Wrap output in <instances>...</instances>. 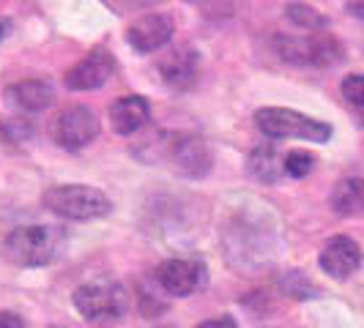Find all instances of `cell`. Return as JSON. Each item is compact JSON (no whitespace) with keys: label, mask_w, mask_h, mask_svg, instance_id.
<instances>
[{"label":"cell","mask_w":364,"mask_h":328,"mask_svg":"<svg viewBox=\"0 0 364 328\" xmlns=\"http://www.w3.org/2000/svg\"><path fill=\"white\" fill-rule=\"evenodd\" d=\"M66 244L63 230L50 227V224H28L11 230L3 241V257L19 268H36L47 266L60 255Z\"/></svg>","instance_id":"cell-1"},{"label":"cell","mask_w":364,"mask_h":328,"mask_svg":"<svg viewBox=\"0 0 364 328\" xmlns=\"http://www.w3.org/2000/svg\"><path fill=\"white\" fill-rule=\"evenodd\" d=\"M255 126L272 140H304V143H328L331 140V126L326 121L310 118L291 107L257 109Z\"/></svg>","instance_id":"cell-2"},{"label":"cell","mask_w":364,"mask_h":328,"mask_svg":"<svg viewBox=\"0 0 364 328\" xmlns=\"http://www.w3.org/2000/svg\"><path fill=\"white\" fill-rule=\"evenodd\" d=\"M44 208H50L53 214L72 222H88V219H99L109 214V197L105 192L85 186V183H63V186H53L41 195Z\"/></svg>","instance_id":"cell-3"},{"label":"cell","mask_w":364,"mask_h":328,"mask_svg":"<svg viewBox=\"0 0 364 328\" xmlns=\"http://www.w3.org/2000/svg\"><path fill=\"white\" fill-rule=\"evenodd\" d=\"M277 55L293 66H315V69H331L343 63L346 50L343 44L328 33H307V36H277L274 41Z\"/></svg>","instance_id":"cell-4"},{"label":"cell","mask_w":364,"mask_h":328,"mask_svg":"<svg viewBox=\"0 0 364 328\" xmlns=\"http://www.w3.org/2000/svg\"><path fill=\"white\" fill-rule=\"evenodd\" d=\"M74 307L88 320H112L129 310V295L115 282H88L74 290Z\"/></svg>","instance_id":"cell-5"},{"label":"cell","mask_w":364,"mask_h":328,"mask_svg":"<svg viewBox=\"0 0 364 328\" xmlns=\"http://www.w3.org/2000/svg\"><path fill=\"white\" fill-rule=\"evenodd\" d=\"M50 137L55 140V146L80 151L99 137V118L91 107H82V104L63 109L50 124Z\"/></svg>","instance_id":"cell-6"},{"label":"cell","mask_w":364,"mask_h":328,"mask_svg":"<svg viewBox=\"0 0 364 328\" xmlns=\"http://www.w3.org/2000/svg\"><path fill=\"white\" fill-rule=\"evenodd\" d=\"M167 159L176 164V170L189 178H203L211 170V148L200 134L178 131L167 140Z\"/></svg>","instance_id":"cell-7"},{"label":"cell","mask_w":364,"mask_h":328,"mask_svg":"<svg viewBox=\"0 0 364 328\" xmlns=\"http://www.w3.org/2000/svg\"><path fill=\"white\" fill-rule=\"evenodd\" d=\"M112 74H115V55L105 50V47H96L63 74V85L77 93L96 91V88H102L107 82Z\"/></svg>","instance_id":"cell-8"},{"label":"cell","mask_w":364,"mask_h":328,"mask_svg":"<svg viewBox=\"0 0 364 328\" xmlns=\"http://www.w3.org/2000/svg\"><path fill=\"white\" fill-rule=\"evenodd\" d=\"M176 22L167 14H146L127 28V44L134 53H156L173 41Z\"/></svg>","instance_id":"cell-9"},{"label":"cell","mask_w":364,"mask_h":328,"mask_svg":"<svg viewBox=\"0 0 364 328\" xmlns=\"http://www.w3.org/2000/svg\"><path fill=\"white\" fill-rule=\"evenodd\" d=\"M203 271L200 263H195V260H164L162 266L156 268V282H159V288L164 293H170V295H192V293L198 290L203 285Z\"/></svg>","instance_id":"cell-10"},{"label":"cell","mask_w":364,"mask_h":328,"mask_svg":"<svg viewBox=\"0 0 364 328\" xmlns=\"http://www.w3.org/2000/svg\"><path fill=\"white\" fill-rule=\"evenodd\" d=\"M321 268L334 276V279H348L350 273L362 266V249L353 238L348 236H334L326 241V246L321 249V257H318Z\"/></svg>","instance_id":"cell-11"},{"label":"cell","mask_w":364,"mask_h":328,"mask_svg":"<svg viewBox=\"0 0 364 328\" xmlns=\"http://www.w3.org/2000/svg\"><path fill=\"white\" fill-rule=\"evenodd\" d=\"M198 69H200V58H198V50H192V47H173L159 60L162 80L170 88H176V91H183V88L195 85Z\"/></svg>","instance_id":"cell-12"},{"label":"cell","mask_w":364,"mask_h":328,"mask_svg":"<svg viewBox=\"0 0 364 328\" xmlns=\"http://www.w3.org/2000/svg\"><path fill=\"white\" fill-rule=\"evenodd\" d=\"M148 118H151V104L143 96H137V93L121 96V99H115L109 104V126L121 137H129V134L140 131L148 124Z\"/></svg>","instance_id":"cell-13"},{"label":"cell","mask_w":364,"mask_h":328,"mask_svg":"<svg viewBox=\"0 0 364 328\" xmlns=\"http://www.w3.org/2000/svg\"><path fill=\"white\" fill-rule=\"evenodd\" d=\"M6 99L22 112H44L55 102V91L47 80H22L6 88Z\"/></svg>","instance_id":"cell-14"},{"label":"cell","mask_w":364,"mask_h":328,"mask_svg":"<svg viewBox=\"0 0 364 328\" xmlns=\"http://www.w3.org/2000/svg\"><path fill=\"white\" fill-rule=\"evenodd\" d=\"M247 173L260 183H277L285 173V156L274 146H260L250 153Z\"/></svg>","instance_id":"cell-15"},{"label":"cell","mask_w":364,"mask_h":328,"mask_svg":"<svg viewBox=\"0 0 364 328\" xmlns=\"http://www.w3.org/2000/svg\"><path fill=\"white\" fill-rule=\"evenodd\" d=\"M331 208L340 217H362L364 214V178H346L331 189Z\"/></svg>","instance_id":"cell-16"},{"label":"cell","mask_w":364,"mask_h":328,"mask_svg":"<svg viewBox=\"0 0 364 328\" xmlns=\"http://www.w3.org/2000/svg\"><path fill=\"white\" fill-rule=\"evenodd\" d=\"M285 17L291 19L296 28L310 31V33H321V31L328 28V17H323V14H321L315 6H310V3H288Z\"/></svg>","instance_id":"cell-17"},{"label":"cell","mask_w":364,"mask_h":328,"mask_svg":"<svg viewBox=\"0 0 364 328\" xmlns=\"http://www.w3.org/2000/svg\"><path fill=\"white\" fill-rule=\"evenodd\" d=\"M315 156L304 148H296V151H288L285 153V175L291 178H307L312 170H315Z\"/></svg>","instance_id":"cell-18"},{"label":"cell","mask_w":364,"mask_h":328,"mask_svg":"<svg viewBox=\"0 0 364 328\" xmlns=\"http://www.w3.org/2000/svg\"><path fill=\"white\" fill-rule=\"evenodd\" d=\"M340 91L353 109L364 107V74H348L343 85H340Z\"/></svg>","instance_id":"cell-19"},{"label":"cell","mask_w":364,"mask_h":328,"mask_svg":"<svg viewBox=\"0 0 364 328\" xmlns=\"http://www.w3.org/2000/svg\"><path fill=\"white\" fill-rule=\"evenodd\" d=\"M198 328H238V326H236V320H233V317L222 315V317H211V320H205V323H200Z\"/></svg>","instance_id":"cell-20"},{"label":"cell","mask_w":364,"mask_h":328,"mask_svg":"<svg viewBox=\"0 0 364 328\" xmlns=\"http://www.w3.org/2000/svg\"><path fill=\"white\" fill-rule=\"evenodd\" d=\"M0 328H25V323L14 312H0Z\"/></svg>","instance_id":"cell-21"},{"label":"cell","mask_w":364,"mask_h":328,"mask_svg":"<svg viewBox=\"0 0 364 328\" xmlns=\"http://www.w3.org/2000/svg\"><path fill=\"white\" fill-rule=\"evenodd\" d=\"M346 6H348V11H350L353 17L364 19V0H348Z\"/></svg>","instance_id":"cell-22"},{"label":"cell","mask_w":364,"mask_h":328,"mask_svg":"<svg viewBox=\"0 0 364 328\" xmlns=\"http://www.w3.org/2000/svg\"><path fill=\"white\" fill-rule=\"evenodd\" d=\"M9 33H11V22H9L6 17H0V41L9 36Z\"/></svg>","instance_id":"cell-23"},{"label":"cell","mask_w":364,"mask_h":328,"mask_svg":"<svg viewBox=\"0 0 364 328\" xmlns=\"http://www.w3.org/2000/svg\"><path fill=\"white\" fill-rule=\"evenodd\" d=\"M356 115H359V124H362V126H364V107L356 109Z\"/></svg>","instance_id":"cell-24"},{"label":"cell","mask_w":364,"mask_h":328,"mask_svg":"<svg viewBox=\"0 0 364 328\" xmlns=\"http://www.w3.org/2000/svg\"><path fill=\"white\" fill-rule=\"evenodd\" d=\"M189 3H198V0H189Z\"/></svg>","instance_id":"cell-25"}]
</instances>
